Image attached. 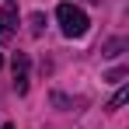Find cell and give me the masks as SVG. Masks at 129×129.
Segmentation results:
<instances>
[{
    "instance_id": "obj_3",
    "label": "cell",
    "mask_w": 129,
    "mask_h": 129,
    "mask_svg": "<svg viewBox=\"0 0 129 129\" xmlns=\"http://www.w3.org/2000/svg\"><path fill=\"white\" fill-rule=\"evenodd\" d=\"M14 24H18L14 11L11 7H0V42H11L14 39Z\"/></svg>"
},
{
    "instance_id": "obj_6",
    "label": "cell",
    "mask_w": 129,
    "mask_h": 129,
    "mask_svg": "<svg viewBox=\"0 0 129 129\" xmlns=\"http://www.w3.org/2000/svg\"><path fill=\"white\" fill-rule=\"evenodd\" d=\"M0 66H4V56H0Z\"/></svg>"
},
{
    "instance_id": "obj_4",
    "label": "cell",
    "mask_w": 129,
    "mask_h": 129,
    "mask_svg": "<svg viewBox=\"0 0 129 129\" xmlns=\"http://www.w3.org/2000/svg\"><path fill=\"white\" fill-rule=\"evenodd\" d=\"M126 94H129V91H126V87H122V91H119V94H115V98L108 101V108H119V105H122V101H126Z\"/></svg>"
},
{
    "instance_id": "obj_1",
    "label": "cell",
    "mask_w": 129,
    "mask_h": 129,
    "mask_svg": "<svg viewBox=\"0 0 129 129\" xmlns=\"http://www.w3.org/2000/svg\"><path fill=\"white\" fill-rule=\"evenodd\" d=\"M56 18H59V28H63V35H70V39H80V35H87V14L80 11V7H73V4H59L56 7Z\"/></svg>"
},
{
    "instance_id": "obj_5",
    "label": "cell",
    "mask_w": 129,
    "mask_h": 129,
    "mask_svg": "<svg viewBox=\"0 0 129 129\" xmlns=\"http://www.w3.org/2000/svg\"><path fill=\"white\" fill-rule=\"evenodd\" d=\"M31 31H35V35L42 31V14H31Z\"/></svg>"
},
{
    "instance_id": "obj_7",
    "label": "cell",
    "mask_w": 129,
    "mask_h": 129,
    "mask_svg": "<svg viewBox=\"0 0 129 129\" xmlns=\"http://www.w3.org/2000/svg\"><path fill=\"white\" fill-rule=\"evenodd\" d=\"M91 4H98V0H91Z\"/></svg>"
},
{
    "instance_id": "obj_2",
    "label": "cell",
    "mask_w": 129,
    "mask_h": 129,
    "mask_svg": "<svg viewBox=\"0 0 129 129\" xmlns=\"http://www.w3.org/2000/svg\"><path fill=\"white\" fill-rule=\"evenodd\" d=\"M11 66H14V87H18V94H24V91H28V56L18 52Z\"/></svg>"
}]
</instances>
